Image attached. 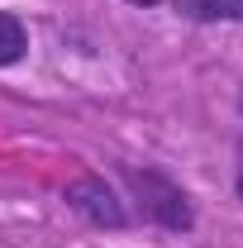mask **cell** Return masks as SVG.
I'll return each mask as SVG.
<instances>
[{"mask_svg": "<svg viewBox=\"0 0 243 248\" xmlns=\"http://www.w3.org/2000/svg\"><path fill=\"white\" fill-rule=\"evenodd\" d=\"M120 177L129 186V196H134V205H138V219L152 224V229H162V234H191L196 229V201H191V191H186L172 172H162V167H138V162H120Z\"/></svg>", "mask_w": 243, "mask_h": 248, "instance_id": "cell-1", "label": "cell"}, {"mask_svg": "<svg viewBox=\"0 0 243 248\" xmlns=\"http://www.w3.org/2000/svg\"><path fill=\"white\" fill-rule=\"evenodd\" d=\"M62 201H67L72 215H81L86 224H95V229H124V224H129V205L120 201V191L105 182L100 172L72 177V182L62 186Z\"/></svg>", "mask_w": 243, "mask_h": 248, "instance_id": "cell-2", "label": "cell"}, {"mask_svg": "<svg viewBox=\"0 0 243 248\" xmlns=\"http://www.w3.org/2000/svg\"><path fill=\"white\" fill-rule=\"evenodd\" d=\"M172 10L191 24H243V0H172Z\"/></svg>", "mask_w": 243, "mask_h": 248, "instance_id": "cell-3", "label": "cell"}, {"mask_svg": "<svg viewBox=\"0 0 243 248\" xmlns=\"http://www.w3.org/2000/svg\"><path fill=\"white\" fill-rule=\"evenodd\" d=\"M24 53H29V29H24V19L10 15V10H0V67L24 62Z\"/></svg>", "mask_w": 243, "mask_h": 248, "instance_id": "cell-4", "label": "cell"}, {"mask_svg": "<svg viewBox=\"0 0 243 248\" xmlns=\"http://www.w3.org/2000/svg\"><path fill=\"white\" fill-rule=\"evenodd\" d=\"M234 191H239V201H243V139H239V167H234Z\"/></svg>", "mask_w": 243, "mask_h": 248, "instance_id": "cell-5", "label": "cell"}, {"mask_svg": "<svg viewBox=\"0 0 243 248\" xmlns=\"http://www.w3.org/2000/svg\"><path fill=\"white\" fill-rule=\"evenodd\" d=\"M124 5H138V10H152L157 0H124Z\"/></svg>", "mask_w": 243, "mask_h": 248, "instance_id": "cell-6", "label": "cell"}, {"mask_svg": "<svg viewBox=\"0 0 243 248\" xmlns=\"http://www.w3.org/2000/svg\"><path fill=\"white\" fill-rule=\"evenodd\" d=\"M239 115H243V86H239Z\"/></svg>", "mask_w": 243, "mask_h": 248, "instance_id": "cell-7", "label": "cell"}]
</instances>
